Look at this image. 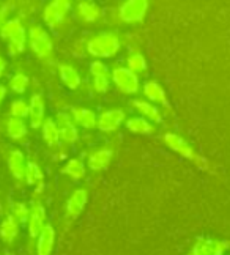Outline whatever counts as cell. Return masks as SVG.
I'll return each mask as SVG.
<instances>
[{
	"mask_svg": "<svg viewBox=\"0 0 230 255\" xmlns=\"http://www.w3.org/2000/svg\"><path fill=\"white\" fill-rule=\"evenodd\" d=\"M0 36L8 43V54L17 55L24 52L25 41H27V32L25 27L19 19H8L0 28Z\"/></svg>",
	"mask_w": 230,
	"mask_h": 255,
	"instance_id": "6da1fadb",
	"label": "cell"
},
{
	"mask_svg": "<svg viewBox=\"0 0 230 255\" xmlns=\"http://www.w3.org/2000/svg\"><path fill=\"white\" fill-rule=\"evenodd\" d=\"M120 49L118 36L112 32H101L90 38L87 43V52L95 58L114 57Z\"/></svg>",
	"mask_w": 230,
	"mask_h": 255,
	"instance_id": "7a4b0ae2",
	"label": "cell"
},
{
	"mask_svg": "<svg viewBox=\"0 0 230 255\" xmlns=\"http://www.w3.org/2000/svg\"><path fill=\"white\" fill-rule=\"evenodd\" d=\"M28 41L32 51L39 58H51L54 52V44L49 33L44 30L41 25H32L28 30Z\"/></svg>",
	"mask_w": 230,
	"mask_h": 255,
	"instance_id": "3957f363",
	"label": "cell"
},
{
	"mask_svg": "<svg viewBox=\"0 0 230 255\" xmlns=\"http://www.w3.org/2000/svg\"><path fill=\"white\" fill-rule=\"evenodd\" d=\"M148 11L147 0H128L118 8V16L125 24H139Z\"/></svg>",
	"mask_w": 230,
	"mask_h": 255,
	"instance_id": "277c9868",
	"label": "cell"
},
{
	"mask_svg": "<svg viewBox=\"0 0 230 255\" xmlns=\"http://www.w3.org/2000/svg\"><path fill=\"white\" fill-rule=\"evenodd\" d=\"M163 139H164V142H166V145L169 146V148L174 150L175 153L182 154L183 158H188V159H191V161L197 162L199 165H201V167H207V164L202 162V158H201V156H197V154L194 153L193 146H189V143H188L185 139H182L180 135H177V134H174V132H167V134H164Z\"/></svg>",
	"mask_w": 230,
	"mask_h": 255,
	"instance_id": "5b68a950",
	"label": "cell"
},
{
	"mask_svg": "<svg viewBox=\"0 0 230 255\" xmlns=\"http://www.w3.org/2000/svg\"><path fill=\"white\" fill-rule=\"evenodd\" d=\"M69 9H71V3L66 2V0H54V2L46 5L44 11H43L44 22L49 27L55 28L58 24L63 22V19L69 13Z\"/></svg>",
	"mask_w": 230,
	"mask_h": 255,
	"instance_id": "8992f818",
	"label": "cell"
},
{
	"mask_svg": "<svg viewBox=\"0 0 230 255\" xmlns=\"http://www.w3.org/2000/svg\"><path fill=\"white\" fill-rule=\"evenodd\" d=\"M112 81L118 90L123 93L131 95L139 90V77L133 71H129L128 68L117 66L112 71Z\"/></svg>",
	"mask_w": 230,
	"mask_h": 255,
	"instance_id": "52a82bcc",
	"label": "cell"
},
{
	"mask_svg": "<svg viewBox=\"0 0 230 255\" xmlns=\"http://www.w3.org/2000/svg\"><path fill=\"white\" fill-rule=\"evenodd\" d=\"M229 241H219L212 238H199L193 246V251L189 255H224L229 249Z\"/></svg>",
	"mask_w": 230,
	"mask_h": 255,
	"instance_id": "ba28073f",
	"label": "cell"
},
{
	"mask_svg": "<svg viewBox=\"0 0 230 255\" xmlns=\"http://www.w3.org/2000/svg\"><path fill=\"white\" fill-rule=\"evenodd\" d=\"M125 122V112L122 109H109L98 115L96 128L101 132H114Z\"/></svg>",
	"mask_w": 230,
	"mask_h": 255,
	"instance_id": "9c48e42d",
	"label": "cell"
},
{
	"mask_svg": "<svg viewBox=\"0 0 230 255\" xmlns=\"http://www.w3.org/2000/svg\"><path fill=\"white\" fill-rule=\"evenodd\" d=\"M55 125L58 128L60 140L65 143H74L79 137L77 128L73 122V119L66 112H58L55 117Z\"/></svg>",
	"mask_w": 230,
	"mask_h": 255,
	"instance_id": "30bf717a",
	"label": "cell"
},
{
	"mask_svg": "<svg viewBox=\"0 0 230 255\" xmlns=\"http://www.w3.org/2000/svg\"><path fill=\"white\" fill-rule=\"evenodd\" d=\"M46 227V210L43 203L35 202L30 208L28 221H27V230L32 238H38V235Z\"/></svg>",
	"mask_w": 230,
	"mask_h": 255,
	"instance_id": "8fae6325",
	"label": "cell"
},
{
	"mask_svg": "<svg viewBox=\"0 0 230 255\" xmlns=\"http://www.w3.org/2000/svg\"><path fill=\"white\" fill-rule=\"evenodd\" d=\"M87 199H88V194L85 189H76L71 197L66 200V216L71 219H76L77 216H81V213L84 211L85 205H87Z\"/></svg>",
	"mask_w": 230,
	"mask_h": 255,
	"instance_id": "7c38bea8",
	"label": "cell"
},
{
	"mask_svg": "<svg viewBox=\"0 0 230 255\" xmlns=\"http://www.w3.org/2000/svg\"><path fill=\"white\" fill-rule=\"evenodd\" d=\"M55 244V230L51 224H46V227L38 235L36 241V254L38 255H51Z\"/></svg>",
	"mask_w": 230,
	"mask_h": 255,
	"instance_id": "4fadbf2b",
	"label": "cell"
},
{
	"mask_svg": "<svg viewBox=\"0 0 230 255\" xmlns=\"http://www.w3.org/2000/svg\"><path fill=\"white\" fill-rule=\"evenodd\" d=\"M44 114H46L44 98H43V95L35 93L32 96V100H30V103H28V115H30V120H32V126L33 128L43 126Z\"/></svg>",
	"mask_w": 230,
	"mask_h": 255,
	"instance_id": "5bb4252c",
	"label": "cell"
},
{
	"mask_svg": "<svg viewBox=\"0 0 230 255\" xmlns=\"http://www.w3.org/2000/svg\"><path fill=\"white\" fill-rule=\"evenodd\" d=\"M111 161H112V150L103 148V150H98L90 154L87 159V164L93 172H101L109 167Z\"/></svg>",
	"mask_w": 230,
	"mask_h": 255,
	"instance_id": "9a60e30c",
	"label": "cell"
},
{
	"mask_svg": "<svg viewBox=\"0 0 230 255\" xmlns=\"http://www.w3.org/2000/svg\"><path fill=\"white\" fill-rule=\"evenodd\" d=\"M71 119L77 123L81 125L85 129H93L96 128V122H98V115L87 109V107H73L71 109Z\"/></svg>",
	"mask_w": 230,
	"mask_h": 255,
	"instance_id": "2e32d148",
	"label": "cell"
},
{
	"mask_svg": "<svg viewBox=\"0 0 230 255\" xmlns=\"http://www.w3.org/2000/svg\"><path fill=\"white\" fill-rule=\"evenodd\" d=\"M8 169L11 172V175L14 176L16 180H24L25 176V167H27V162L24 158V153L19 151V150H13L8 156Z\"/></svg>",
	"mask_w": 230,
	"mask_h": 255,
	"instance_id": "e0dca14e",
	"label": "cell"
},
{
	"mask_svg": "<svg viewBox=\"0 0 230 255\" xmlns=\"http://www.w3.org/2000/svg\"><path fill=\"white\" fill-rule=\"evenodd\" d=\"M19 235V222L13 218V214L6 216V218L0 224V238L5 243L11 244Z\"/></svg>",
	"mask_w": 230,
	"mask_h": 255,
	"instance_id": "ac0fdd59",
	"label": "cell"
},
{
	"mask_svg": "<svg viewBox=\"0 0 230 255\" xmlns=\"http://www.w3.org/2000/svg\"><path fill=\"white\" fill-rule=\"evenodd\" d=\"M144 95L148 98L150 101L153 103H159V104H164L167 106V98H166V92L164 88L159 85L156 81H147L144 84Z\"/></svg>",
	"mask_w": 230,
	"mask_h": 255,
	"instance_id": "d6986e66",
	"label": "cell"
},
{
	"mask_svg": "<svg viewBox=\"0 0 230 255\" xmlns=\"http://www.w3.org/2000/svg\"><path fill=\"white\" fill-rule=\"evenodd\" d=\"M126 128L128 131L139 135H150L153 132V125L150 123L144 117H131L126 120Z\"/></svg>",
	"mask_w": 230,
	"mask_h": 255,
	"instance_id": "ffe728a7",
	"label": "cell"
},
{
	"mask_svg": "<svg viewBox=\"0 0 230 255\" xmlns=\"http://www.w3.org/2000/svg\"><path fill=\"white\" fill-rule=\"evenodd\" d=\"M58 73H60V79H62V82L68 88H71V90H76V88L81 85V76H79V73L74 70L73 66L60 65L58 66Z\"/></svg>",
	"mask_w": 230,
	"mask_h": 255,
	"instance_id": "44dd1931",
	"label": "cell"
},
{
	"mask_svg": "<svg viewBox=\"0 0 230 255\" xmlns=\"http://www.w3.org/2000/svg\"><path fill=\"white\" fill-rule=\"evenodd\" d=\"M77 14L84 22H96L101 16V9L96 3L92 2H81L77 3Z\"/></svg>",
	"mask_w": 230,
	"mask_h": 255,
	"instance_id": "7402d4cb",
	"label": "cell"
},
{
	"mask_svg": "<svg viewBox=\"0 0 230 255\" xmlns=\"http://www.w3.org/2000/svg\"><path fill=\"white\" fill-rule=\"evenodd\" d=\"M6 134L11 137L13 140H21L27 135V125L21 119H14L9 117L6 122Z\"/></svg>",
	"mask_w": 230,
	"mask_h": 255,
	"instance_id": "603a6c76",
	"label": "cell"
},
{
	"mask_svg": "<svg viewBox=\"0 0 230 255\" xmlns=\"http://www.w3.org/2000/svg\"><path fill=\"white\" fill-rule=\"evenodd\" d=\"M134 107L137 112H141L144 119H150L152 122H156V123H161V114L156 109L155 106H152L150 103L144 101V100H134Z\"/></svg>",
	"mask_w": 230,
	"mask_h": 255,
	"instance_id": "cb8c5ba5",
	"label": "cell"
},
{
	"mask_svg": "<svg viewBox=\"0 0 230 255\" xmlns=\"http://www.w3.org/2000/svg\"><path fill=\"white\" fill-rule=\"evenodd\" d=\"M43 139L49 146H55L60 142V134H58V128L55 125V120L47 119L43 122Z\"/></svg>",
	"mask_w": 230,
	"mask_h": 255,
	"instance_id": "d4e9b609",
	"label": "cell"
},
{
	"mask_svg": "<svg viewBox=\"0 0 230 255\" xmlns=\"http://www.w3.org/2000/svg\"><path fill=\"white\" fill-rule=\"evenodd\" d=\"M62 172L73 180H82L85 176V164L81 159H69Z\"/></svg>",
	"mask_w": 230,
	"mask_h": 255,
	"instance_id": "484cf974",
	"label": "cell"
},
{
	"mask_svg": "<svg viewBox=\"0 0 230 255\" xmlns=\"http://www.w3.org/2000/svg\"><path fill=\"white\" fill-rule=\"evenodd\" d=\"M25 181L28 184H36V183H41L44 175L41 172V169H39V165L33 161L27 162V167H25Z\"/></svg>",
	"mask_w": 230,
	"mask_h": 255,
	"instance_id": "4316f807",
	"label": "cell"
},
{
	"mask_svg": "<svg viewBox=\"0 0 230 255\" xmlns=\"http://www.w3.org/2000/svg\"><path fill=\"white\" fill-rule=\"evenodd\" d=\"M126 68L129 71H133L134 74L137 73H145L147 71V60H145V57L142 54H133V55H129L128 57V60H126Z\"/></svg>",
	"mask_w": 230,
	"mask_h": 255,
	"instance_id": "83f0119b",
	"label": "cell"
},
{
	"mask_svg": "<svg viewBox=\"0 0 230 255\" xmlns=\"http://www.w3.org/2000/svg\"><path fill=\"white\" fill-rule=\"evenodd\" d=\"M28 76L24 74V73H16L11 79H9V87H11V90L17 95H22L27 87H28Z\"/></svg>",
	"mask_w": 230,
	"mask_h": 255,
	"instance_id": "f1b7e54d",
	"label": "cell"
},
{
	"mask_svg": "<svg viewBox=\"0 0 230 255\" xmlns=\"http://www.w3.org/2000/svg\"><path fill=\"white\" fill-rule=\"evenodd\" d=\"M9 112H11V117H14V119L24 120L25 117H28V103L22 100V98L14 100L11 106H9Z\"/></svg>",
	"mask_w": 230,
	"mask_h": 255,
	"instance_id": "f546056e",
	"label": "cell"
},
{
	"mask_svg": "<svg viewBox=\"0 0 230 255\" xmlns=\"http://www.w3.org/2000/svg\"><path fill=\"white\" fill-rule=\"evenodd\" d=\"M28 214H30V208H28L27 203H24V202H16L13 205V218L19 224H27Z\"/></svg>",
	"mask_w": 230,
	"mask_h": 255,
	"instance_id": "4dcf8cb0",
	"label": "cell"
},
{
	"mask_svg": "<svg viewBox=\"0 0 230 255\" xmlns=\"http://www.w3.org/2000/svg\"><path fill=\"white\" fill-rule=\"evenodd\" d=\"M90 74L93 77H101V76H107L109 74V68L104 62L101 60H95L90 63Z\"/></svg>",
	"mask_w": 230,
	"mask_h": 255,
	"instance_id": "1f68e13d",
	"label": "cell"
},
{
	"mask_svg": "<svg viewBox=\"0 0 230 255\" xmlns=\"http://www.w3.org/2000/svg\"><path fill=\"white\" fill-rule=\"evenodd\" d=\"M93 88L98 93H106L109 90V77L107 76L93 77Z\"/></svg>",
	"mask_w": 230,
	"mask_h": 255,
	"instance_id": "d6a6232c",
	"label": "cell"
},
{
	"mask_svg": "<svg viewBox=\"0 0 230 255\" xmlns=\"http://www.w3.org/2000/svg\"><path fill=\"white\" fill-rule=\"evenodd\" d=\"M8 13H9V8L8 6H2V8H0V28H2L3 24L8 21Z\"/></svg>",
	"mask_w": 230,
	"mask_h": 255,
	"instance_id": "836d02e7",
	"label": "cell"
},
{
	"mask_svg": "<svg viewBox=\"0 0 230 255\" xmlns=\"http://www.w3.org/2000/svg\"><path fill=\"white\" fill-rule=\"evenodd\" d=\"M5 68H6V62H5V58L0 55V76H3Z\"/></svg>",
	"mask_w": 230,
	"mask_h": 255,
	"instance_id": "e575fe53",
	"label": "cell"
},
{
	"mask_svg": "<svg viewBox=\"0 0 230 255\" xmlns=\"http://www.w3.org/2000/svg\"><path fill=\"white\" fill-rule=\"evenodd\" d=\"M5 96H6V88L0 84V104L3 103V100H5Z\"/></svg>",
	"mask_w": 230,
	"mask_h": 255,
	"instance_id": "d590c367",
	"label": "cell"
}]
</instances>
